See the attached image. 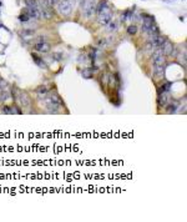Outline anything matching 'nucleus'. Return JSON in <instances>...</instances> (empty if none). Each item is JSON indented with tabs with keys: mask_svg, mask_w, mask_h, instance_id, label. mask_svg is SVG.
Segmentation results:
<instances>
[{
	"mask_svg": "<svg viewBox=\"0 0 187 222\" xmlns=\"http://www.w3.org/2000/svg\"><path fill=\"white\" fill-rule=\"evenodd\" d=\"M152 59H154V74L160 77V76L164 75L165 64H166V59H165L164 52H162V50H161V47L155 49Z\"/></svg>",
	"mask_w": 187,
	"mask_h": 222,
	"instance_id": "f257e3e1",
	"label": "nucleus"
},
{
	"mask_svg": "<svg viewBox=\"0 0 187 222\" xmlns=\"http://www.w3.org/2000/svg\"><path fill=\"white\" fill-rule=\"evenodd\" d=\"M96 11H98V21L101 24V25H106L107 23H110L112 20L111 9L107 5L106 0H105V1H102V3H100V5L96 8Z\"/></svg>",
	"mask_w": 187,
	"mask_h": 222,
	"instance_id": "f03ea898",
	"label": "nucleus"
},
{
	"mask_svg": "<svg viewBox=\"0 0 187 222\" xmlns=\"http://www.w3.org/2000/svg\"><path fill=\"white\" fill-rule=\"evenodd\" d=\"M44 103H45L47 109L51 110V111H56L59 107L63 105L61 99H60V96L55 92H50L49 95H47V96L45 98V100H44Z\"/></svg>",
	"mask_w": 187,
	"mask_h": 222,
	"instance_id": "7ed1b4c3",
	"label": "nucleus"
},
{
	"mask_svg": "<svg viewBox=\"0 0 187 222\" xmlns=\"http://www.w3.org/2000/svg\"><path fill=\"white\" fill-rule=\"evenodd\" d=\"M74 7H75V0H60L57 4L59 13L65 16L71 14V11L74 10Z\"/></svg>",
	"mask_w": 187,
	"mask_h": 222,
	"instance_id": "20e7f679",
	"label": "nucleus"
},
{
	"mask_svg": "<svg viewBox=\"0 0 187 222\" xmlns=\"http://www.w3.org/2000/svg\"><path fill=\"white\" fill-rule=\"evenodd\" d=\"M81 8H82V11H84V15H85L86 17H91L96 11L95 0H82Z\"/></svg>",
	"mask_w": 187,
	"mask_h": 222,
	"instance_id": "39448f33",
	"label": "nucleus"
},
{
	"mask_svg": "<svg viewBox=\"0 0 187 222\" xmlns=\"http://www.w3.org/2000/svg\"><path fill=\"white\" fill-rule=\"evenodd\" d=\"M161 50H162V52H164L165 56L172 55V52H173V45L171 44V41H168L167 39H165L164 44L161 45Z\"/></svg>",
	"mask_w": 187,
	"mask_h": 222,
	"instance_id": "423d86ee",
	"label": "nucleus"
},
{
	"mask_svg": "<svg viewBox=\"0 0 187 222\" xmlns=\"http://www.w3.org/2000/svg\"><path fill=\"white\" fill-rule=\"evenodd\" d=\"M154 25H155L154 17H152V16H146V17L143 19V21H142V30H143L145 33H147Z\"/></svg>",
	"mask_w": 187,
	"mask_h": 222,
	"instance_id": "0eeeda50",
	"label": "nucleus"
},
{
	"mask_svg": "<svg viewBox=\"0 0 187 222\" xmlns=\"http://www.w3.org/2000/svg\"><path fill=\"white\" fill-rule=\"evenodd\" d=\"M50 49H51L50 44L45 43V41H44V43H36V44H35V50L38 51V52H43V54H45V52H49Z\"/></svg>",
	"mask_w": 187,
	"mask_h": 222,
	"instance_id": "6e6552de",
	"label": "nucleus"
},
{
	"mask_svg": "<svg viewBox=\"0 0 187 222\" xmlns=\"http://www.w3.org/2000/svg\"><path fill=\"white\" fill-rule=\"evenodd\" d=\"M17 100H19V103H20L21 106H24V107L30 105V99H29V96H28L25 92H21V91L17 92Z\"/></svg>",
	"mask_w": 187,
	"mask_h": 222,
	"instance_id": "1a4fd4ad",
	"label": "nucleus"
},
{
	"mask_svg": "<svg viewBox=\"0 0 187 222\" xmlns=\"http://www.w3.org/2000/svg\"><path fill=\"white\" fill-rule=\"evenodd\" d=\"M157 103H159L160 106H166L167 103H168V92H161V94H159Z\"/></svg>",
	"mask_w": 187,
	"mask_h": 222,
	"instance_id": "9d476101",
	"label": "nucleus"
},
{
	"mask_svg": "<svg viewBox=\"0 0 187 222\" xmlns=\"http://www.w3.org/2000/svg\"><path fill=\"white\" fill-rule=\"evenodd\" d=\"M33 58H34V61H35L36 64H38V65H39V66H40V68H44V69L46 68V64H45V63H44V61H43V60H41V59H40L39 56H36V55H35V54H33Z\"/></svg>",
	"mask_w": 187,
	"mask_h": 222,
	"instance_id": "9b49d317",
	"label": "nucleus"
},
{
	"mask_svg": "<svg viewBox=\"0 0 187 222\" xmlns=\"http://www.w3.org/2000/svg\"><path fill=\"white\" fill-rule=\"evenodd\" d=\"M25 5H26V8H38L39 3L36 1V0H25Z\"/></svg>",
	"mask_w": 187,
	"mask_h": 222,
	"instance_id": "f8f14e48",
	"label": "nucleus"
},
{
	"mask_svg": "<svg viewBox=\"0 0 187 222\" xmlns=\"http://www.w3.org/2000/svg\"><path fill=\"white\" fill-rule=\"evenodd\" d=\"M106 25H107V30H108V31H115V30L117 29V23L116 21H110V23H107L106 24Z\"/></svg>",
	"mask_w": 187,
	"mask_h": 222,
	"instance_id": "ddd939ff",
	"label": "nucleus"
},
{
	"mask_svg": "<svg viewBox=\"0 0 187 222\" xmlns=\"http://www.w3.org/2000/svg\"><path fill=\"white\" fill-rule=\"evenodd\" d=\"M34 30L33 29H25V30H24V31L21 33V36L23 38H29V36H33V35H34Z\"/></svg>",
	"mask_w": 187,
	"mask_h": 222,
	"instance_id": "4468645a",
	"label": "nucleus"
},
{
	"mask_svg": "<svg viewBox=\"0 0 187 222\" xmlns=\"http://www.w3.org/2000/svg\"><path fill=\"white\" fill-rule=\"evenodd\" d=\"M82 76L85 77V79H90V77H92V69H85L82 71Z\"/></svg>",
	"mask_w": 187,
	"mask_h": 222,
	"instance_id": "2eb2a0df",
	"label": "nucleus"
},
{
	"mask_svg": "<svg viewBox=\"0 0 187 222\" xmlns=\"http://www.w3.org/2000/svg\"><path fill=\"white\" fill-rule=\"evenodd\" d=\"M21 115V110L16 106H10V115Z\"/></svg>",
	"mask_w": 187,
	"mask_h": 222,
	"instance_id": "dca6fc26",
	"label": "nucleus"
},
{
	"mask_svg": "<svg viewBox=\"0 0 187 222\" xmlns=\"http://www.w3.org/2000/svg\"><path fill=\"white\" fill-rule=\"evenodd\" d=\"M127 33H129L130 35H135V34L137 33V26H136V25H130V26L127 28Z\"/></svg>",
	"mask_w": 187,
	"mask_h": 222,
	"instance_id": "f3484780",
	"label": "nucleus"
},
{
	"mask_svg": "<svg viewBox=\"0 0 187 222\" xmlns=\"http://www.w3.org/2000/svg\"><path fill=\"white\" fill-rule=\"evenodd\" d=\"M19 19H20V21H21V23H26V21H29V20H30V16H29L28 14L24 13V14H21V15L19 16Z\"/></svg>",
	"mask_w": 187,
	"mask_h": 222,
	"instance_id": "a211bd4d",
	"label": "nucleus"
},
{
	"mask_svg": "<svg viewBox=\"0 0 187 222\" xmlns=\"http://www.w3.org/2000/svg\"><path fill=\"white\" fill-rule=\"evenodd\" d=\"M36 92L38 94H47V89L45 86H39L36 89Z\"/></svg>",
	"mask_w": 187,
	"mask_h": 222,
	"instance_id": "6ab92c4d",
	"label": "nucleus"
},
{
	"mask_svg": "<svg viewBox=\"0 0 187 222\" xmlns=\"http://www.w3.org/2000/svg\"><path fill=\"white\" fill-rule=\"evenodd\" d=\"M168 112H176V105H170L168 106Z\"/></svg>",
	"mask_w": 187,
	"mask_h": 222,
	"instance_id": "aec40b11",
	"label": "nucleus"
},
{
	"mask_svg": "<svg viewBox=\"0 0 187 222\" xmlns=\"http://www.w3.org/2000/svg\"><path fill=\"white\" fill-rule=\"evenodd\" d=\"M3 112L7 114V115H10V106H5L3 107Z\"/></svg>",
	"mask_w": 187,
	"mask_h": 222,
	"instance_id": "412c9836",
	"label": "nucleus"
},
{
	"mask_svg": "<svg viewBox=\"0 0 187 222\" xmlns=\"http://www.w3.org/2000/svg\"><path fill=\"white\" fill-rule=\"evenodd\" d=\"M99 45H102V46H105V45H106V41H105L104 39H102V40H100V41H99Z\"/></svg>",
	"mask_w": 187,
	"mask_h": 222,
	"instance_id": "4be33fe9",
	"label": "nucleus"
},
{
	"mask_svg": "<svg viewBox=\"0 0 187 222\" xmlns=\"http://www.w3.org/2000/svg\"><path fill=\"white\" fill-rule=\"evenodd\" d=\"M50 1H51V4H52V5H55V4H59L60 0H50Z\"/></svg>",
	"mask_w": 187,
	"mask_h": 222,
	"instance_id": "5701e85b",
	"label": "nucleus"
}]
</instances>
